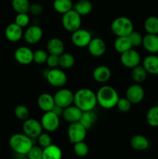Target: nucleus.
Returning a JSON list of instances; mask_svg holds the SVG:
<instances>
[{
	"label": "nucleus",
	"instance_id": "9d476101",
	"mask_svg": "<svg viewBox=\"0 0 158 159\" xmlns=\"http://www.w3.org/2000/svg\"><path fill=\"white\" fill-rule=\"evenodd\" d=\"M43 127L41 124L38 120L32 118L24 120L23 124V134L27 135L32 139L37 138L42 133Z\"/></svg>",
	"mask_w": 158,
	"mask_h": 159
},
{
	"label": "nucleus",
	"instance_id": "f704fd0d",
	"mask_svg": "<svg viewBox=\"0 0 158 159\" xmlns=\"http://www.w3.org/2000/svg\"><path fill=\"white\" fill-rule=\"evenodd\" d=\"M14 113L16 118L21 120H26L29 118V110L27 107L25 105L20 104L15 107V110H14Z\"/></svg>",
	"mask_w": 158,
	"mask_h": 159
},
{
	"label": "nucleus",
	"instance_id": "e433bc0d",
	"mask_svg": "<svg viewBox=\"0 0 158 159\" xmlns=\"http://www.w3.org/2000/svg\"><path fill=\"white\" fill-rule=\"evenodd\" d=\"M129 39L130 40L132 47L133 48H137V47L141 46L143 44V37L140 33L138 31L133 30L132 31L131 34L128 36Z\"/></svg>",
	"mask_w": 158,
	"mask_h": 159
},
{
	"label": "nucleus",
	"instance_id": "aec40b11",
	"mask_svg": "<svg viewBox=\"0 0 158 159\" xmlns=\"http://www.w3.org/2000/svg\"><path fill=\"white\" fill-rule=\"evenodd\" d=\"M143 46L144 49L152 54L158 53V35L147 34L143 37Z\"/></svg>",
	"mask_w": 158,
	"mask_h": 159
},
{
	"label": "nucleus",
	"instance_id": "f03ea898",
	"mask_svg": "<svg viewBox=\"0 0 158 159\" xmlns=\"http://www.w3.org/2000/svg\"><path fill=\"white\" fill-rule=\"evenodd\" d=\"M97 103L105 110H110L116 107L119 99L117 91L109 85H103L96 93Z\"/></svg>",
	"mask_w": 158,
	"mask_h": 159
},
{
	"label": "nucleus",
	"instance_id": "c03bdc74",
	"mask_svg": "<svg viewBox=\"0 0 158 159\" xmlns=\"http://www.w3.org/2000/svg\"><path fill=\"white\" fill-rule=\"evenodd\" d=\"M43 6L40 4H39V3H33V4H30L29 12H30L33 16H38L41 15L43 13Z\"/></svg>",
	"mask_w": 158,
	"mask_h": 159
},
{
	"label": "nucleus",
	"instance_id": "f8f14e48",
	"mask_svg": "<svg viewBox=\"0 0 158 159\" xmlns=\"http://www.w3.org/2000/svg\"><path fill=\"white\" fill-rule=\"evenodd\" d=\"M120 61L122 65L125 68H133L140 64L141 57L138 51L131 48L129 51L121 54Z\"/></svg>",
	"mask_w": 158,
	"mask_h": 159
},
{
	"label": "nucleus",
	"instance_id": "2eb2a0df",
	"mask_svg": "<svg viewBox=\"0 0 158 159\" xmlns=\"http://www.w3.org/2000/svg\"><path fill=\"white\" fill-rule=\"evenodd\" d=\"M14 57L21 65H29L33 61V51L28 47H20L14 52Z\"/></svg>",
	"mask_w": 158,
	"mask_h": 159
},
{
	"label": "nucleus",
	"instance_id": "49530a36",
	"mask_svg": "<svg viewBox=\"0 0 158 159\" xmlns=\"http://www.w3.org/2000/svg\"><path fill=\"white\" fill-rule=\"evenodd\" d=\"M21 159H29V158H28L27 157H26V158H21Z\"/></svg>",
	"mask_w": 158,
	"mask_h": 159
},
{
	"label": "nucleus",
	"instance_id": "de8ad7c7",
	"mask_svg": "<svg viewBox=\"0 0 158 159\" xmlns=\"http://www.w3.org/2000/svg\"><path fill=\"white\" fill-rule=\"evenodd\" d=\"M156 106H157V107H158V100H157V103H156Z\"/></svg>",
	"mask_w": 158,
	"mask_h": 159
},
{
	"label": "nucleus",
	"instance_id": "37998d69",
	"mask_svg": "<svg viewBox=\"0 0 158 159\" xmlns=\"http://www.w3.org/2000/svg\"><path fill=\"white\" fill-rule=\"evenodd\" d=\"M50 68H55L59 66V56L54 54H49L46 61Z\"/></svg>",
	"mask_w": 158,
	"mask_h": 159
},
{
	"label": "nucleus",
	"instance_id": "79ce46f5",
	"mask_svg": "<svg viewBox=\"0 0 158 159\" xmlns=\"http://www.w3.org/2000/svg\"><path fill=\"white\" fill-rule=\"evenodd\" d=\"M37 140H38V144L40 145V147L43 148L48 147L49 145L52 144L51 137L47 133H43L42 132L40 134V136L37 138Z\"/></svg>",
	"mask_w": 158,
	"mask_h": 159
},
{
	"label": "nucleus",
	"instance_id": "7ed1b4c3",
	"mask_svg": "<svg viewBox=\"0 0 158 159\" xmlns=\"http://www.w3.org/2000/svg\"><path fill=\"white\" fill-rule=\"evenodd\" d=\"M32 138L25 134H15L9 138V144L15 153L21 155H26L31 148L33 146Z\"/></svg>",
	"mask_w": 158,
	"mask_h": 159
},
{
	"label": "nucleus",
	"instance_id": "c756f323",
	"mask_svg": "<svg viewBox=\"0 0 158 159\" xmlns=\"http://www.w3.org/2000/svg\"><path fill=\"white\" fill-rule=\"evenodd\" d=\"M144 30L147 34L158 35V16H150L144 22Z\"/></svg>",
	"mask_w": 158,
	"mask_h": 159
},
{
	"label": "nucleus",
	"instance_id": "72a5a7b5",
	"mask_svg": "<svg viewBox=\"0 0 158 159\" xmlns=\"http://www.w3.org/2000/svg\"><path fill=\"white\" fill-rule=\"evenodd\" d=\"M147 124L153 127H158V107H151L147 113Z\"/></svg>",
	"mask_w": 158,
	"mask_h": 159
},
{
	"label": "nucleus",
	"instance_id": "f3484780",
	"mask_svg": "<svg viewBox=\"0 0 158 159\" xmlns=\"http://www.w3.org/2000/svg\"><path fill=\"white\" fill-rule=\"evenodd\" d=\"M5 36L6 39L10 42L15 43L19 41L23 37V28L18 26L15 23H10L6 26L5 30Z\"/></svg>",
	"mask_w": 158,
	"mask_h": 159
},
{
	"label": "nucleus",
	"instance_id": "cd10ccee",
	"mask_svg": "<svg viewBox=\"0 0 158 159\" xmlns=\"http://www.w3.org/2000/svg\"><path fill=\"white\" fill-rule=\"evenodd\" d=\"M114 48L117 52L122 54L133 48V47L128 37H117L114 41Z\"/></svg>",
	"mask_w": 158,
	"mask_h": 159
},
{
	"label": "nucleus",
	"instance_id": "393cba45",
	"mask_svg": "<svg viewBox=\"0 0 158 159\" xmlns=\"http://www.w3.org/2000/svg\"><path fill=\"white\" fill-rule=\"evenodd\" d=\"M62 151L55 144H50L48 147L43 148L42 159H61Z\"/></svg>",
	"mask_w": 158,
	"mask_h": 159
},
{
	"label": "nucleus",
	"instance_id": "c85d7f7f",
	"mask_svg": "<svg viewBox=\"0 0 158 159\" xmlns=\"http://www.w3.org/2000/svg\"><path fill=\"white\" fill-rule=\"evenodd\" d=\"M54 10L60 14H64L74 7L71 0H54L53 2Z\"/></svg>",
	"mask_w": 158,
	"mask_h": 159
},
{
	"label": "nucleus",
	"instance_id": "9b49d317",
	"mask_svg": "<svg viewBox=\"0 0 158 159\" xmlns=\"http://www.w3.org/2000/svg\"><path fill=\"white\" fill-rule=\"evenodd\" d=\"M91 39H92V36L91 33L87 30L81 29V28L73 32L71 35V42L74 46L77 48L88 47Z\"/></svg>",
	"mask_w": 158,
	"mask_h": 159
},
{
	"label": "nucleus",
	"instance_id": "20e7f679",
	"mask_svg": "<svg viewBox=\"0 0 158 159\" xmlns=\"http://www.w3.org/2000/svg\"><path fill=\"white\" fill-rule=\"evenodd\" d=\"M111 30L116 37H128L134 30V26L128 17L119 16L112 21Z\"/></svg>",
	"mask_w": 158,
	"mask_h": 159
},
{
	"label": "nucleus",
	"instance_id": "f257e3e1",
	"mask_svg": "<svg viewBox=\"0 0 158 159\" xmlns=\"http://www.w3.org/2000/svg\"><path fill=\"white\" fill-rule=\"evenodd\" d=\"M74 104L83 112L93 110L98 104L96 93L89 89H80L74 93Z\"/></svg>",
	"mask_w": 158,
	"mask_h": 159
},
{
	"label": "nucleus",
	"instance_id": "4c0bfd02",
	"mask_svg": "<svg viewBox=\"0 0 158 159\" xmlns=\"http://www.w3.org/2000/svg\"><path fill=\"white\" fill-rule=\"evenodd\" d=\"M47 57V52L43 51V50L39 49L33 52V61L37 64H39V65L46 63Z\"/></svg>",
	"mask_w": 158,
	"mask_h": 159
},
{
	"label": "nucleus",
	"instance_id": "1a4fd4ad",
	"mask_svg": "<svg viewBox=\"0 0 158 159\" xmlns=\"http://www.w3.org/2000/svg\"><path fill=\"white\" fill-rule=\"evenodd\" d=\"M55 105L66 108L74 103V93L68 89L60 88L54 96Z\"/></svg>",
	"mask_w": 158,
	"mask_h": 159
},
{
	"label": "nucleus",
	"instance_id": "a211bd4d",
	"mask_svg": "<svg viewBox=\"0 0 158 159\" xmlns=\"http://www.w3.org/2000/svg\"><path fill=\"white\" fill-rule=\"evenodd\" d=\"M83 111L80 110L75 105H71L69 107L64 109L62 116L67 122L70 123H75L79 122Z\"/></svg>",
	"mask_w": 158,
	"mask_h": 159
},
{
	"label": "nucleus",
	"instance_id": "5701e85b",
	"mask_svg": "<svg viewBox=\"0 0 158 159\" xmlns=\"http://www.w3.org/2000/svg\"><path fill=\"white\" fill-rule=\"evenodd\" d=\"M143 66L149 74L158 75V56L150 54L146 57L143 61Z\"/></svg>",
	"mask_w": 158,
	"mask_h": 159
},
{
	"label": "nucleus",
	"instance_id": "ea45409f",
	"mask_svg": "<svg viewBox=\"0 0 158 159\" xmlns=\"http://www.w3.org/2000/svg\"><path fill=\"white\" fill-rule=\"evenodd\" d=\"M29 159H42L43 157V149L40 146H33L26 155Z\"/></svg>",
	"mask_w": 158,
	"mask_h": 159
},
{
	"label": "nucleus",
	"instance_id": "a18cd8bd",
	"mask_svg": "<svg viewBox=\"0 0 158 159\" xmlns=\"http://www.w3.org/2000/svg\"><path fill=\"white\" fill-rule=\"evenodd\" d=\"M63 110H64V108L59 107V106L55 105L54 107V108H53V110H51V111L54 112V113H55V114H57L58 116H62V113H63Z\"/></svg>",
	"mask_w": 158,
	"mask_h": 159
},
{
	"label": "nucleus",
	"instance_id": "7c9ffc66",
	"mask_svg": "<svg viewBox=\"0 0 158 159\" xmlns=\"http://www.w3.org/2000/svg\"><path fill=\"white\" fill-rule=\"evenodd\" d=\"M147 74L148 73L143 65H139L135 68H132V79L136 83L139 84L144 82L147 79Z\"/></svg>",
	"mask_w": 158,
	"mask_h": 159
},
{
	"label": "nucleus",
	"instance_id": "dca6fc26",
	"mask_svg": "<svg viewBox=\"0 0 158 159\" xmlns=\"http://www.w3.org/2000/svg\"><path fill=\"white\" fill-rule=\"evenodd\" d=\"M88 50L91 56L95 57H102L106 51V44L102 39L92 38L88 45Z\"/></svg>",
	"mask_w": 158,
	"mask_h": 159
},
{
	"label": "nucleus",
	"instance_id": "58836bf2",
	"mask_svg": "<svg viewBox=\"0 0 158 159\" xmlns=\"http://www.w3.org/2000/svg\"><path fill=\"white\" fill-rule=\"evenodd\" d=\"M118 110L122 113H127L130 110L132 107V103L129 102L126 97L120 98L119 97V100H118L117 104H116Z\"/></svg>",
	"mask_w": 158,
	"mask_h": 159
},
{
	"label": "nucleus",
	"instance_id": "0eeeda50",
	"mask_svg": "<svg viewBox=\"0 0 158 159\" xmlns=\"http://www.w3.org/2000/svg\"><path fill=\"white\" fill-rule=\"evenodd\" d=\"M87 135V130L80 122L71 123L68 126V136L71 144L83 141Z\"/></svg>",
	"mask_w": 158,
	"mask_h": 159
},
{
	"label": "nucleus",
	"instance_id": "c9c22d12",
	"mask_svg": "<svg viewBox=\"0 0 158 159\" xmlns=\"http://www.w3.org/2000/svg\"><path fill=\"white\" fill-rule=\"evenodd\" d=\"M74 152L75 155L78 157H85L88 154L89 148L88 144L83 141H80L74 144Z\"/></svg>",
	"mask_w": 158,
	"mask_h": 159
},
{
	"label": "nucleus",
	"instance_id": "473e14b6",
	"mask_svg": "<svg viewBox=\"0 0 158 159\" xmlns=\"http://www.w3.org/2000/svg\"><path fill=\"white\" fill-rule=\"evenodd\" d=\"M29 6V0H12V7L17 13H28Z\"/></svg>",
	"mask_w": 158,
	"mask_h": 159
},
{
	"label": "nucleus",
	"instance_id": "a19ab883",
	"mask_svg": "<svg viewBox=\"0 0 158 159\" xmlns=\"http://www.w3.org/2000/svg\"><path fill=\"white\" fill-rule=\"evenodd\" d=\"M18 26L23 28L26 27L29 23V16L27 13H17L15 18V22Z\"/></svg>",
	"mask_w": 158,
	"mask_h": 159
},
{
	"label": "nucleus",
	"instance_id": "39448f33",
	"mask_svg": "<svg viewBox=\"0 0 158 159\" xmlns=\"http://www.w3.org/2000/svg\"><path fill=\"white\" fill-rule=\"evenodd\" d=\"M63 27L68 32H74L80 29L81 26V16L79 15L74 9L63 14L61 19Z\"/></svg>",
	"mask_w": 158,
	"mask_h": 159
},
{
	"label": "nucleus",
	"instance_id": "4be33fe9",
	"mask_svg": "<svg viewBox=\"0 0 158 159\" xmlns=\"http://www.w3.org/2000/svg\"><path fill=\"white\" fill-rule=\"evenodd\" d=\"M39 108L43 112L51 111L55 106L54 96L49 93H42L37 99Z\"/></svg>",
	"mask_w": 158,
	"mask_h": 159
},
{
	"label": "nucleus",
	"instance_id": "4468645a",
	"mask_svg": "<svg viewBox=\"0 0 158 159\" xmlns=\"http://www.w3.org/2000/svg\"><path fill=\"white\" fill-rule=\"evenodd\" d=\"M43 30L38 25H32L29 26L23 33L25 41L29 44H36L43 37Z\"/></svg>",
	"mask_w": 158,
	"mask_h": 159
},
{
	"label": "nucleus",
	"instance_id": "2f4dec72",
	"mask_svg": "<svg viewBox=\"0 0 158 159\" xmlns=\"http://www.w3.org/2000/svg\"><path fill=\"white\" fill-rule=\"evenodd\" d=\"M75 62L74 57L70 53H64L59 56V66L63 69L72 68Z\"/></svg>",
	"mask_w": 158,
	"mask_h": 159
},
{
	"label": "nucleus",
	"instance_id": "a878e982",
	"mask_svg": "<svg viewBox=\"0 0 158 159\" xmlns=\"http://www.w3.org/2000/svg\"><path fill=\"white\" fill-rule=\"evenodd\" d=\"M96 120H97L96 113L93 110H89V111H85L82 113L81 117L79 122L88 130L93 127Z\"/></svg>",
	"mask_w": 158,
	"mask_h": 159
},
{
	"label": "nucleus",
	"instance_id": "423d86ee",
	"mask_svg": "<svg viewBox=\"0 0 158 159\" xmlns=\"http://www.w3.org/2000/svg\"><path fill=\"white\" fill-rule=\"evenodd\" d=\"M45 77L48 83L56 88H62L68 82V76L60 68H50L46 71Z\"/></svg>",
	"mask_w": 158,
	"mask_h": 159
},
{
	"label": "nucleus",
	"instance_id": "412c9836",
	"mask_svg": "<svg viewBox=\"0 0 158 159\" xmlns=\"http://www.w3.org/2000/svg\"><path fill=\"white\" fill-rule=\"evenodd\" d=\"M46 50L50 54L60 56L64 51V44L60 39L53 37L48 40L46 43Z\"/></svg>",
	"mask_w": 158,
	"mask_h": 159
},
{
	"label": "nucleus",
	"instance_id": "ddd939ff",
	"mask_svg": "<svg viewBox=\"0 0 158 159\" xmlns=\"http://www.w3.org/2000/svg\"><path fill=\"white\" fill-rule=\"evenodd\" d=\"M145 93L144 89L139 83H135L130 85L125 92V97L132 104H137L142 102Z\"/></svg>",
	"mask_w": 158,
	"mask_h": 159
},
{
	"label": "nucleus",
	"instance_id": "6e6552de",
	"mask_svg": "<svg viewBox=\"0 0 158 159\" xmlns=\"http://www.w3.org/2000/svg\"><path fill=\"white\" fill-rule=\"evenodd\" d=\"M40 124L43 130L46 131H56L60 126V116L55 114L53 111L44 112L40 120Z\"/></svg>",
	"mask_w": 158,
	"mask_h": 159
},
{
	"label": "nucleus",
	"instance_id": "6ab92c4d",
	"mask_svg": "<svg viewBox=\"0 0 158 159\" xmlns=\"http://www.w3.org/2000/svg\"><path fill=\"white\" fill-rule=\"evenodd\" d=\"M93 78L94 80L99 83H105L110 79L112 71L110 68L106 65H99L93 71Z\"/></svg>",
	"mask_w": 158,
	"mask_h": 159
},
{
	"label": "nucleus",
	"instance_id": "bb28decb",
	"mask_svg": "<svg viewBox=\"0 0 158 159\" xmlns=\"http://www.w3.org/2000/svg\"><path fill=\"white\" fill-rule=\"evenodd\" d=\"M73 9L80 16H87L92 11L93 5L89 0H80L74 5Z\"/></svg>",
	"mask_w": 158,
	"mask_h": 159
},
{
	"label": "nucleus",
	"instance_id": "b1692460",
	"mask_svg": "<svg viewBox=\"0 0 158 159\" xmlns=\"http://www.w3.org/2000/svg\"><path fill=\"white\" fill-rule=\"evenodd\" d=\"M130 144L134 150L145 151L150 147V141L143 135L136 134L132 138Z\"/></svg>",
	"mask_w": 158,
	"mask_h": 159
}]
</instances>
